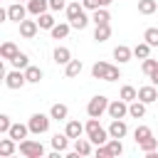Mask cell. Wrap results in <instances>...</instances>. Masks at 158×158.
Instances as JSON below:
<instances>
[{
  "label": "cell",
  "mask_w": 158,
  "mask_h": 158,
  "mask_svg": "<svg viewBox=\"0 0 158 158\" xmlns=\"http://www.w3.org/2000/svg\"><path fill=\"white\" fill-rule=\"evenodd\" d=\"M143 40L151 44V47H158V27H148L143 32Z\"/></svg>",
  "instance_id": "36"
},
{
  "label": "cell",
  "mask_w": 158,
  "mask_h": 158,
  "mask_svg": "<svg viewBox=\"0 0 158 158\" xmlns=\"http://www.w3.org/2000/svg\"><path fill=\"white\" fill-rule=\"evenodd\" d=\"M17 2H27V0H17Z\"/></svg>",
  "instance_id": "45"
},
{
  "label": "cell",
  "mask_w": 158,
  "mask_h": 158,
  "mask_svg": "<svg viewBox=\"0 0 158 158\" xmlns=\"http://www.w3.org/2000/svg\"><path fill=\"white\" fill-rule=\"evenodd\" d=\"M27 84V77L22 69H12V72H5V86L7 89H22Z\"/></svg>",
  "instance_id": "6"
},
{
  "label": "cell",
  "mask_w": 158,
  "mask_h": 158,
  "mask_svg": "<svg viewBox=\"0 0 158 158\" xmlns=\"http://www.w3.org/2000/svg\"><path fill=\"white\" fill-rule=\"evenodd\" d=\"M109 20H111V15H109V10H106V7L94 10V17H91V22H94V25H106Z\"/></svg>",
  "instance_id": "30"
},
{
  "label": "cell",
  "mask_w": 158,
  "mask_h": 158,
  "mask_svg": "<svg viewBox=\"0 0 158 158\" xmlns=\"http://www.w3.org/2000/svg\"><path fill=\"white\" fill-rule=\"evenodd\" d=\"M49 121H52V116H47V114H32L30 121H27L30 133H35V136L47 133V131H49Z\"/></svg>",
  "instance_id": "4"
},
{
  "label": "cell",
  "mask_w": 158,
  "mask_h": 158,
  "mask_svg": "<svg viewBox=\"0 0 158 158\" xmlns=\"http://www.w3.org/2000/svg\"><path fill=\"white\" fill-rule=\"evenodd\" d=\"M27 133H30V126H25V123H12V126H10V131H7V136H10V138H15L17 143H20L22 138H27Z\"/></svg>",
  "instance_id": "14"
},
{
  "label": "cell",
  "mask_w": 158,
  "mask_h": 158,
  "mask_svg": "<svg viewBox=\"0 0 158 158\" xmlns=\"http://www.w3.org/2000/svg\"><path fill=\"white\" fill-rule=\"evenodd\" d=\"M109 109V99L106 96H101V94H96V96H91L89 99V104H86V114L89 116H94V118H101V114Z\"/></svg>",
  "instance_id": "5"
},
{
  "label": "cell",
  "mask_w": 158,
  "mask_h": 158,
  "mask_svg": "<svg viewBox=\"0 0 158 158\" xmlns=\"http://www.w3.org/2000/svg\"><path fill=\"white\" fill-rule=\"evenodd\" d=\"M67 146H69V136H67V133H54V136H52V148H54V151H62V153H64Z\"/></svg>",
  "instance_id": "24"
},
{
  "label": "cell",
  "mask_w": 158,
  "mask_h": 158,
  "mask_svg": "<svg viewBox=\"0 0 158 158\" xmlns=\"http://www.w3.org/2000/svg\"><path fill=\"white\" fill-rule=\"evenodd\" d=\"M25 77H27V84H40V79H42V69L35 67V64H30V67L25 69Z\"/></svg>",
  "instance_id": "28"
},
{
  "label": "cell",
  "mask_w": 158,
  "mask_h": 158,
  "mask_svg": "<svg viewBox=\"0 0 158 158\" xmlns=\"http://www.w3.org/2000/svg\"><path fill=\"white\" fill-rule=\"evenodd\" d=\"M118 96H121L123 101H128V104H131V101H136V99H138V89H133L131 84H126V86H121V94H118Z\"/></svg>",
  "instance_id": "31"
},
{
  "label": "cell",
  "mask_w": 158,
  "mask_h": 158,
  "mask_svg": "<svg viewBox=\"0 0 158 158\" xmlns=\"http://www.w3.org/2000/svg\"><path fill=\"white\" fill-rule=\"evenodd\" d=\"M106 114H109L111 118H123V116L128 114V101H123L121 96H118L116 101H109V109H106Z\"/></svg>",
  "instance_id": "7"
},
{
  "label": "cell",
  "mask_w": 158,
  "mask_h": 158,
  "mask_svg": "<svg viewBox=\"0 0 158 158\" xmlns=\"http://www.w3.org/2000/svg\"><path fill=\"white\" fill-rule=\"evenodd\" d=\"M47 10H49V0H27V12H30V15L40 17V15L47 12Z\"/></svg>",
  "instance_id": "12"
},
{
  "label": "cell",
  "mask_w": 158,
  "mask_h": 158,
  "mask_svg": "<svg viewBox=\"0 0 158 158\" xmlns=\"http://www.w3.org/2000/svg\"><path fill=\"white\" fill-rule=\"evenodd\" d=\"M158 10V2L156 0H138V12L141 15H153Z\"/></svg>",
  "instance_id": "29"
},
{
  "label": "cell",
  "mask_w": 158,
  "mask_h": 158,
  "mask_svg": "<svg viewBox=\"0 0 158 158\" xmlns=\"http://www.w3.org/2000/svg\"><path fill=\"white\" fill-rule=\"evenodd\" d=\"M10 126H12L10 116H7V114H0V133H7V131H10Z\"/></svg>",
  "instance_id": "40"
},
{
  "label": "cell",
  "mask_w": 158,
  "mask_h": 158,
  "mask_svg": "<svg viewBox=\"0 0 158 158\" xmlns=\"http://www.w3.org/2000/svg\"><path fill=\"white\" fill-rule=\"evenodd\" d=\"M148 54H151V44H148V42H138V44L133 47V57H138V59H148Z\"/></svg>",
  "instance_id": "33"
},
{
  "label": "cell",
  "mask_w": 158,
  "mask_h": 158,
  "mask_svg": "<svg viewBox=\"0 0 158 158\" xmlns=\"http://www.w3.org/2000/svg\"><path fill=\"white\" fill-rule=\"evenodd\" d=\"M148 136H153L148 126H136V131H133V138H136V143H141V141H143V138H148Z\"/></svg>",
  "instance_id": "37"
},
{
  "label": "cell",
  "mask_w": 158,
  "mask_h": 158,
  "mask_svg": "<svg viewBox=\"0 0 158 158\" xmlns=\"http://www.w3.org/2000/svg\"><path fill=\"white\" fill-rule=\"evenodd\" d=\"M15 151H17V141L15 138H10V136L7 138H0V156L2 158H10Z\"/></svg>",
  "instance_id": "15"
},
{
  "label": "cell",
  "mask_w": 158,
  "mask_h": 158,
  "mask_svg": "<svg viewBox=\"0 0 158 158\" xmlns=\"http://www.w3.org/2000/svg\"><path fill=\"white\" fill-rule=\"evenodd\" d=\"M138 148H141L143 153H151V151H158V138H153V136H148V138H143V141L138 143Z\"/></svg>",
  "instance_id": "34"
},
{
  "label": "cell",
  "mask_w": 158,
  "mask_h": 158,
  "mask_svg": "<svg viewBox=\"0 0 158 158\" xmlns=\"http://www.w3.org/2000/svg\"><path fill=\"white\" fill-rule=\"evenodd\" d=\"M84 10H99L101 7V0H81Z\"/></svg>",
  "instance_id": "43"
},
{
  "label": "cell",
  "mask_w": 158,
  "mask_h": 158,
  "mask_svg": "<svg viewBox=\"0 0 158 158\" xmlns=\"http://www.w3.org/2000/svg\"><path fill=\"white\" fill-rule=\"evenodd\" d=\"M141 69H143V74H148V77H151V74L158 69V59H151V57H148V59H143Z\"/></svg>",
  "instance_id": "38"
},
{
  "label": "cell",
  "mask_w": 158,
  "mask_h": 158,
  "mask_svg": "<svg viewBox=\"0 0 158 158\" xmlns=\"http://www.w3.org/2000/svg\"><path fill=\"white\" fill-rule=\"evenodd\" d=\"M81 67H84V64H81V59H72V62L64 67V74H67L69 79H74V77H79V74H81Z\"/></svg>",
  "instance_id": "27"
},
{
  "label": "cell",
  "mask_w": 158,
  "mask_h": 158,
  "mask_svg": "<svg viewBox=\"0 0 158 158\" xmlns=\"http://www.w3.org/2000/svg\"><path fill=\"white\" fill-rule=\"evenodd\" d=\"M69 25H72V27H74V30H84V27H86V25H89V17H86V12H81V15H79V17H77V20H72V22H69Z\"/></svg>",
  "instance_id": "39"
},
{
  "label": "cell",
  "mask_w": 158,
  "mask_h": 158,
  "mask_svg": "<svg viewBox=\"0 0 158 158\" xmlns=\"http://www.w3.org/2000/svg\"><path fill=\"white\" fill-rule=\"evenodd\" d=\"M52 57H54V62H57V64H62V67H67V64L72 62V52H69L67 47H57Z\"/></svg>",
  "instance_id": "19"
},
{
  "label": "cell",
  "mask_w": 158,
  "mask_h": 158,
  "mask_svg": "<svg viewBox=\"0 0 158 158\" xmlns=\"http://www.w3.org/2000/svg\"><path fill=\"white\" fill-rule=\"evenodd\" d=\"M106 146H109L111 156H121V153H123V143H121V138H109Z\"/></svg>",
  "instance_id": "35"
},
{
  "label": "cell",
  "mask_w": 158,
  "mask_h": 158,
  "mask_svg": "<svg viewBox=\"0 0 158 158\" xmlns=\"http://www.w3.org/2000/svg\"><path fill=\"white\" fill-rule=\"evenodd\" d=\"M37 25H40V30H52L57 22H54V17H52L49 12H42V15L37 17Z\"/></svg>",
  "instance_id": "32"
},
{
  "label": "cell",
  "mask_w": 158,
  "mask_h": 158,
  "mask_svg": "<svg viewBox=\"0 0 158 158\" xmlns=\"http://www.w3.org/2000/svg\"><path fill=\"white\" fill-rule=\"evenodd\" d=\"M25 15H27V5H22V2H17V0H15L12 5H7V17H10L12 22L20 25V22L25 20Z\"/></svg>",
  "instance_id": "8"
},
{
  "label": "cell",
  "mask_w": 158,
  "mask_h": 158,
  "mask_svg": "<svg viewBox=\"0 0 158 158\" xmlns=\"http://www.w3.org/2000/svg\"><path fill=\"white\" fill-rule=\"evenodd\" d=\"M151 84H156V86H158V69L151 74Z\"/></svg>",
  "instance_id": "44"
},
{
  "label": "cell",
  "mask_w": 158,
  "mask_h": 158,
  "mask_svg": "<svg viewBox=\"0 0 158 158\" xmlns=\"http://www.w3.org/2000/svg\"><path fill=\"white\" fill-rule=\"evenodd\" d=\"M126 133H128L126 121H123V118H111V123H109V136H111V138H123Z\"/></svg>",
  "instance_id": "9"
},
{
  "label": "cell",
  "mask_w": 158,
  "mask_h": 158,
  "mask_svg": "<svg viewBox=\"0 0 158 158\" xmlns=\"http://www.w3.org/2000/svg\"><path fill=\"white\" fill-rule=\"evenodd\" d=\"M64 133L69 136V138H81V133H84V123H79V121H67V126H64Z\"/></svg>",
  "instance_id": "16"
},
{
  "label": "cell",
  "mask_w": 158,
  "mask_h": 158,
  "mask_svg": "<svg viewBox=\"0 0 158 158\" xmlns=\"http://www.w3.org/2000/svg\"><path fill=\"white\" fill-rule=\"evenodd\" d=\"M81 12H84V5H81L79 0H74V2H69V5H67V20H69V22H72V20H77Z\"/></svg>",
  "instance_id": "25"
},
{
  "label": "cell",
  "mask_w": 158,
  "mask_h": 158,
  "mask_svg": "<svg viewBox=\"0 0 158 158\" xmlns=\"http://www.w3.org/2000/svg\"><path fill=\"white\" fill-rule=\"evenodd\" d=\"M49 10H52V12L67 10V2H64V0H49Z\"/></svg>",
  "instance_id": "42"
},
{
  "label": "cell",
  "mask_w": 158,
  "mask_h": 158,
  "mask_svg": "<svg viewBox=\"0 0 158 158\" xmlns=\"http://www.w3.org/2000/svg\"><path fill=\"white\" fill-rule=\"evenodd\" d=\"M74 151L79 153V156H91V138L86 136V138H77L74 141Z\"/></svg>",
  "instance_id": "20"
},
{
  "label": "cell",
  "mask_w": 158,
  "mask_h": 158,
  "mask_svg": "<svg viewBox=\"0 0 158 158\" xmlns=\"http://www.w3.org/2000/svg\"><path fill=\"white\" fill-rule=\"evenodd\" d=\"M69 30H72V25H69V22H59V25H54L49 32H52V37H54V40H64V37L69 35Z\"/></svg>",
  "instance_id": "26"
},
{
  "label": "cell",
  "mask_w": 158,
  "mask_h": 158,
  "mask_svg": "<svg viewBox=\"0 0 158 158\" xmlns=\"http://www.w3.org/2000/svg\"><path fill=\"white\" fill-rule=\"evenodd\" d=\"M49 116H52L54 121H67V116H69V109H67V104H52V109H49Z\"/></svg>",
  "instance_id": "18"
},
{
  "label": "cell",
  "mask_w": 158,
  "mask_h": 158,
  "mask_svg": "<svg viewBox=\"0 0 158 158\" xmlns=\"http://www.w3.org/2000/svg\"><path fill=\"white\" fill-rule=\"evenodd\" d=\"M37 30H40L37 20H22V22H20V35H22L25 40H32V37L37 35Z\"/></svg>",
  "instance_id": "11"
},
{
  "label": "cell",
  "mask_w": 158,
  "mask_h": 158,
  "mask_svg": "<svg viewBox=\"0 0 158 158\" xmlns=\"http://www.w3.org/2000/svg\"><path fill=\"white\" fill-rule=\"evenodd\" d=\"M109 37H111V25H109V22L94 27V40H96V42H106Z\"/></svg>",
  "instance_id": "21"
},
{
  "label": "cell",
  "mask_w": 158,
  "mask_h": 158,
  "mask_svg": "<svg viewBox=\"0 0 158 158\" xmlns=\"http://www.w3.org/2000/svg\"><path fill=\"white\" fill-rule=\"evenodd\" d=\"M17 52H20V49H17V44H15V42H2V44H0V57H2V59H7V62H10Z\"/></svg>",
  "instance_id": "22"
},
{
  "label": "cell",
  "mask_w": 158,
  "mask_h": 158,
  "mask_svg": "<svg viewBox=\"0 0 158 158\" xmlns=\"http://www.w3.org/2000/svg\"><path fill=\"white\" fill-rule=\"evenodd\" d=\"M17 151L25 156V158H42L44 156V146L40 141H32V138H22L17 143Z\"/></svg>",
  "instance_id": "3"
},
{
  "label": "cell",
  "mask_w": 158,
  "mask_h": 158,
  "mask_svg": "<svg viewBox=\"0 0 158 158\" xmlns=\"http://www.w3.org/2000/svg\"><path fill=\"white\" fill-rule=\"evenodd\" d=\"M128 116H131V118H143V116H146V104H143L141 99L131 101V104H128Z\"/></svg>",
  "instance_id": "17"
},
{
  "label": "cell",
  "mask_w": 158,
  "mask_h": 158,
  "mask_svg": "<svg viewBox=\"0 0 158 158\" xmlns=\"http://www.w3.org/2000/svg\"><path fill=\"white\" fill-rule=\"evenodd\" d=\"M10 64H12V69H22V72H25V69L30 67V57H27L25 52H17V54L10 59Z\"/></svg>",
  "instance_id": "23"
},
{
  "label": "cell",
  "mask_w": 158,
  "mask_h": 158,
  "mask_svg": "<svg viewBox=\"0 0 158 158\" xmlns=\"http://www.w3.org/2000/svg\"><path fill=\"white\" fill-rule=\"evenodd\" d=\"M94 153H96V158H114L106 143H101V146H96V151H94Z\"/></svg>",
  "instance_id": "41"
},
{
  "label": "cell",
  "mask_w": 158,
  "mask_h": 158,
  "mask_svg": "<svg viewBox=\"0 0 158 158\" xmlns=\"http://www.w3.org/2000/svg\"><path fill=\"white\" fill-rule=\"evenodd\" d=\"M91 77L101 79V81H116V79H121V69L109 64V62H96L91 67Z\"/></svg>",
  "instance_id": "2"
},
{
  "label": "cell",
  "mask_w": 158,
  "mask_h": 158,
  "mask_svg": "<svg viewBox=\"0 0 158 158\" xmlns=\"http://www.w3.org/2000/svg\"><path fill=\"white\" fill-rule=\"evenodd\" d=\"M131 57H133V49H131V47H126V44H118V47H114V59H118V64H126V62H131Z\"/></svg>",
  "instance_id": "13"
},
{
  "label": "cell",
  "mask_w": 158,
  "mask_h": 158,
  "mask_svg": "<svg viewBox=\"0 0 158 158\" xmlns=\"http://www.w3.org/2000/svg\"><path fill=\"white\" fill-rule=\"evenodd\" d=\"M138 99H141L143 104H153V101H158V89H156V84L141 86V89H138Z\"/></svg>",
  "instance_id": "10"
},
{
  "label": "cell",
  "mask_w": 158,
  "mask_h": 158,
  "mask_svg": "<svg viewBox=\"0 0 158 158\" xmlns=\"http://www.w3.org/2000/svg\"><path fill=\"white\" fill-rule=\"evenodd\" d=\"M84 133L91 138V143L94 146H101V143H106L111 136H109V128H104L101 123H99V118H94V116H89V121L84 123Z\"/></svg>",
  "instance_id": "1"
}]
</instances>
